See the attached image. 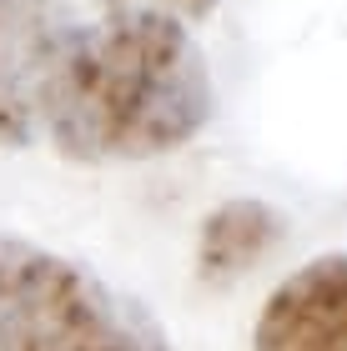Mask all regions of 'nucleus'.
Returning <instances> with one entry per match:
<instances>
[{"label": "nucleus", "instance_id": "5", "mask_svg": "<svg viewBox=\"0 0 347 351\" xmlns=\"http://www.w3.org/2000/svg\"><path fill=\"white\" fill-rule=\"evenodd\" d=\"M282 221L267 201H227L201 221L197 236V276L201 281H236L277 246Z\"/></svg>", "mask_w": 347, "mask_h": 351}, {"label": "nucleus", "instance_id": "4", "mask_svg": "<svg viewBox=\"0 0 347 351\" xmlns=\"http://www.w3.org/2000/svg\"><path fill=\"white\" fill-rule=\"evenodd\" d=\"M251 351H347V256H317L267 296Z\"/></svg>", "mask_w": 347, "mask_h": 351}, {"label": "nucleus", "instance_id": "2", "mask_svg": "<svg viewBox=\"0 0 347 351\" xmlns=\"http://www.w3.org/2000/svg\"><path fill=\"white\" fill-rule=\"evenodd\" d=\"M0 351H171L141 301L86 266L0 236Z\"/></svg>", "mask_w": 347, "mask_h": 351}, {"label": "nucleus", "instance_id": "6", "mask_svg": "<svg viewBox=\"0 0 347 351\" xmlns=\"http://www.w3.org/2000/svg\"><path fill=\"white\" fill-rule=\"evenodd\" d=\"M111 10H161V15H177V21H201L212 15L216 0H106Z\"/></svg>", "mask_w": 347, "mask_h": 351}, {"label": "nucleus", "instance_id": "3", "mask_svg": "<svg viewBox=\"0 0 347 351\" xmlns=\"http://www.w3.org/2000/svg\"><path fill=\"white\" fill-rule=\"evenodd\" d=\"M71 30L76 0H0V151L36 141L41 86Z\"/></svg>", "mask_w": 347, "mask_h": 351}, {"label": "nucleus", "instance_id": "1", "mask_svg": "<svg viewBox=\"0 0 347 351\" xmlns=\"http://www.w3.org/2000/svg\"><path fill=\"white\" fill-rule=\"evenodd\" d=\"M212 121V75L192 30L161 10L76 25L45 71L41 131L71 161H146Z\"/></svg>", "mask_w": 347, "mask_h": 351}]
</instances>
